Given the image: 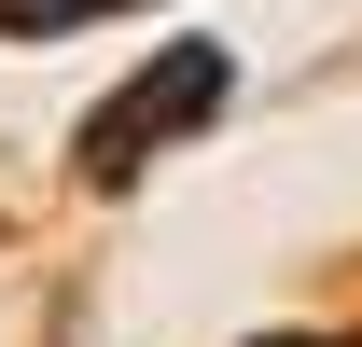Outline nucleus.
<instances>
[{"mask_svg":"<svg viewBox=\"0 0 362 347\" xmlns=\"http://www.w3.org/2000/svg\"><path fill=\"white\" fill-rule=\"evenodd\" d=\"M70 14H112V0H0V28H70Z\"/></svg>","mask_w":362,"mask_h":347,"instance_id":"2","label":"nucleus"},{"mask_svg":"<svg viewBox=\"0 0 362 347\" xmlns=\"http://www.w3.org/2000/svg\"><path fill=\"white\" fill-rule=\"evenodd\" d=\"M209 97H223V56H209V42H181L168 70H139V84L112 97V111H98V126H84V181H126L139 153H168V139L195 126V111H209Z\"/></svg>","mask_w":362,"mask_h":347,"instance_id":"1","label":"nucleus"}]
</instances>
